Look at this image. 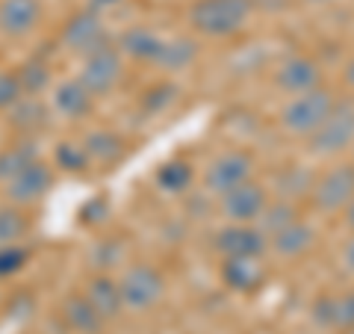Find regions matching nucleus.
I'll use <instances>...</instances> for the list:
<instances>
[{
  "label": "nucleus",
  "mask_w": 354,
  "mask_h": 334,
  "mask_svg": "<svg viewBox=\"0 0 354 334\" xmlns=\"http://www.w3.org/2000/svg\"><path fill=\"white\" fill-rule=\"evenodd\" d=\"M254 15V0H192L186 21L195 36L230 39L245 30Z\"/></svg>",
  "instance_id": "f257e3e1"
},
{
  "label": "nucleus",
  "mask_w": 354,
  "mask_h": 334,
  "mask_svg": "<svg viewBox=\"0 0 354 334\" xmlns=\"http://www.w3.org/2000/svg\"><path fill=\"white\" fill-rule=\"evenodd\" d=\"M334 104H337V95L330 92L325 83L310 89V92L290 95L286 98V104L281 107V113H278V125H281L283 133H290V137L307 139L310 133H313L330 116Z\"/></svg>",
  "instance_id": "f03ea898"
},
{
  "label": "nucleus",
  "mask_w": 354,
  "mask_h": 334,
  "mask_svg": "<svg viewBox=\"0 0 354 334\" xmlns=\"http://www.w3.org/2000/svg\"><path fill=\"white\" fill-rule=\"evenodd\" d=\"M354 146V95L337 98L330 116L307 137V154L319 160H339Z\"/></svg>",
  "instance_id": "7ed1b4c3"
},
{
  "label": "nucleus",
  "mask_w": 354,
  "mask_h": 334,
  "mask_svg": "<svg viewBox=\"0 0 354 334\" xmlns=\"http://www.w3.org/2000/svg\"><path fill=\"white\" fill-rule=\"evenodd\" d=\"M121 287V302H124V314H151L153 308L162 302L165 296V275L160 266L136 261L127 263L118 275Z\"/></svg>",
  "instance_id": "20e7f679"
},
{
  "label": "nucleus",
  "mask_w": 354,
  "mask_h": 334,
  "mask_svg": "<svg viewBox=\"0 0 354 334\" xmlns=\"http://www.w3.org/2000/svg\"><path fill=\"white\" fill-rule=\"evenodd\" d=\"M354 198V160H334L328 169L316 172L307 202L325 216H337Z\"/></svg>",
  "instance_id": "39448f33"
},
{
  "label": "nucleus",
  "mask_w": 354,
  "mask_h": 334,
  "mask_svg": "<svg viewBox=\"0 0 354 334\" xmlns=\"http://www.w3.org/2000/svg\"><path fill=\"white\" fill-rule=\"evenodd\" d=\"M127 74V57L115 48V42L104 44L92 53H86L80 60V71H77V80H80L95 98L115 92Z\"/></svg>",
  "instance_id": "423d86ee"
},
{
  "label": "nucleus",
  "mask_w": 354,
  "mask_h": 334,
  "mask_svg": "<svg viewBox=\"0 0 354 334\" xmlns=\"http://www.w3.org/2000/svg\"><path fill=\"white\" fill-rule=\"evenodd\" d=\"M254 166H257V160H254L248 151L227 148V151L216 154V157L207 163V169H204V189H207V195L218 198V195L230 193L234 186L251 181V177H254Z\"/></svg>",
  "instance_id": "0eeeda50"
},
{
  "label": "nucleus",
  "mask_w": 354,
  "mask_h": 334,
  "mask_svg": "<svg viewBox=\"0 0 354 334\" xmlns=\"http://www.w3.org/2000/svg\"><path fill=\"white\" fill-rule=\"evenodd\" d=\"M272 202L269 189H266L260 181H245L234 186L230 193L216 198V213L225 222H245V225H257V219L263 216L266 204Z\"/></svg>",
  "instance_id": "6e6552de"
},
{
  "label": "nucleus",
  "mask_w": 354,
  "mask_h": 334,
  "mask_svg": "<svg viewBox=\"0 0 354 334\" xmlns=\"http://www.w3.org/2000/svg\"><path fill=\"white\" fill-rule=\"evenodd\" d=\"M218 278L227 290L239 296H257L272 278V266L266 254H245V258H221Z\"/></svg>",
  "instance_id": "1a4fd4ad"
},
{
  "label": "nucleus",
  "mask_w": 354,
  "mask_h": 334,
  "mask_svg": "<svg viewBox=\"0 0 354 334\" xmlns=\"http://www.w3.org/2000/svg\"><path fill=\"white\" fill-rule=\"evenodd\" d=\"M59 42L62 48L74 53V57H86V53H92L97 48H104L109 44V33H106V24H104V15L92 12V9H80V12H74L68 21H65V27L59 33Z\"/></svg>",
  "instance_id": "9d476101"
},
{
  "label": "nucleus",
  "mask_w": 354,
  "mask_h": 334,
  "mask_svg": "<svg viewBox=\"0 0 354 334\" xmlns=\"http://www.w3.org/2000/svg\"><path fill=\"white\" fill-rule=\"evenodd\" d=\"M53 177H57V169H53L50 163L32 160L27 169H21L12 181L3 184V195H6L9 204L32 207L53 189Z\"/></svg>",
  "instance_id": "9b49d317"
},
{
  "label": "nucleus",
  "mask_w": 354,
  "mask_h": 334,
  "mask_svg": "<svg viewBox=\"0 0 354 334\" xmlns=\"http://www.w3.org/2000/svg\"><path fill=\"white\" fill-rule=\"evenodd\" d=\"M274 86L283 95H298L310 92V89L322 86V62L310 53H286V57L274 65Z\"/></svg>",
  "instance_id": "f8f14e48"
},
{
  "label": "nucleus",
  "mask_w": 354,
  "mask_h": 334,
  "mask_svg": "<svg viewBox=\"0 0 354 334\" xmlns=\"http://www.w3.org/2000/svg\"><path fill=\"white\" fill-rule=\"evenodd\" d=\"M213 252L218 258H245V254H266L269 237L257 225L245 222H225V228L213 234Z\"/></svg>",
  "instance_id": "ddd939ff"
},
{
  "label": "nucleus",
  "mask_w": 354,
  "mask_h": 334,
  "mask_svg": "<svg viewBox=\"0 0 354 334\" xmlns=\"http://www.w3.org/2000/svg\"><path fill=\"white\" fill-rule=\"evenodd\" d=\"M97 98L88 92V89L77 80V77H68V80H59L50 86L48 95V107L50 116H57L62 121H83L92 116Z\"/></svg>",
  "instance_id": "4468645a"
},
{
  "label": "nucleus",
  "mask_w": 354,
  "mask_h": 334,
  "mask_svg": "<svg viewBox=\"0 0 354 334\" xmlns=\"http://www.w3.org/2000/svg\"><path fill=\"white\" fill-rule=\"evenodd\" d=\"M316 240H319L316 225L301 216V219H295L292 225L278 231L274 237H269V252L281 261H298V258H304V254L313 252Z\"/></svg>",
  "instance_id": "2eb2a0df"
},
{
  "label": "nucleus",
  "mask_w": 354,
  "mask_h": 334,
  "mask_svg": "<svg viewBox=\"0 0 354 334\" xmlns=\"http://www.w3.org/2000/svg\"><path fill=\"white\" fill-rule=\"evenodd\" d=\"M41 21V0H0V33L6 39H24Z\"/></svg>",
  "instance_id": "dca6fc26"
},
{
  "label": "nucleus",
  "mask_w": 354,
  "mask_h": 334,
  "mask_svg": "<svg viewBox=\"0 0 354 334\" xmlns=\"http://www.w3.org/2000/svg\"><path fill=\"white\" fill-rule=\"evenodd\" d=\"M86 299L92 302V308L104 317V322H113L124 314V302H121V287L118 278L113 272H95L83 287Z\"/></svg>",
  "instance_id": "f3484780"
},
{
  "label": "nucleus",
  "mask_w": 354,
  "mask_h": 334,
  "mask_svg": "<svg viewBox=\"0 0 354 334\" xmlns=\"http://www.w3.org/2000/svg\"><path fill=\"white\" fill-rule=\"evenodd\" d=\"M162 44H165V39L160 33H153L151 27H130L115 39V48L124 53L127 60L142 62V65H157Z\"/></svg>",
  "instance_id": "a211bd4d"
},
{
  "label": "nucleus",
  "mask_w": 354,
  "mask_h": 334,
  "mask_svg": "<svg viewBox=\"0 0 354 334\" xmlns=\"http://www.w3.org/2000/svg\"><path fill=\"white\" fill-rule=\"evenodd\" d=\"M59 314H62L65 328L74 331V334H101V328L106 326L104 317L92 308V302L86 299L83 290H77V293H68V296H65V299H62Z\"/></svg>",
  "instance_id": "6ab92c4d"
},
{
  "label": "nucleus",
  "mask_w": 354,
  "mask_h": 334,
  "mask_svg": "<svg viewBox=\"0 0 354 334\" xmlns=\"http://www.w3.org/2000/svg\"><path fill=\"white\" fill-rule=\"evenodd\" d=\"M313 319L322 322L330 331H351L354 328V290H342L334 296L316 299Z\"/></svg>",
  "instance_id": "aec40b11"
},
{
  "label": "nucleus",
  "mask_w": 354,
  "mask_h": 334,
  "mask_svg": "<svg viewBox=\"0 0 354 334\" xmlns=\"http://www.w3.org/2000/svg\"><path fill=\"white\" fill-rule=\"evenodd\" d=\"M83 146L88 151L92 166H104V169L118 166L127 154V142L121 139L115 130H88L83 137Z\"/></svg>",
  "instance_id": "412c9836"
},
{
  "label": "nucleus",
  "mask_w": 354,
  "mask_h": 334,
  "mask_svg": "<svg viewBox=\"0 0 354 334\" xmlns=\"http://www.w3.org/2000/svg\"><path fill=\"white\" fill-rule=\"evenodd\" d=\"M316 181V172L307 169L301 163H292V166H283L274 177V198H286V202H307L310 189H313Z\"/></svg>",
  "instance_id": "4be33fe9"
},
{
  "label": "nucleus",
  "mask_w": 354,
  "mask_h": 334,
  "mask_svg": "<svg viewBox=\"0 0 354 334\" xmlns=\"http://www.w3.org/2000/svg\"><path fill=\"white\" fill-rule=\"evenodd\" d=\"M201 57V44L189 36H177V39H165L162 53L157 60V69L162 71H189L192 65Z\"/></svg>",
  "instance_id": "5701e85b"
},
{
  "label": "nucleus",
  "mask_w": 354,
  "mask_h": 334,
  "mask_svg": "<svg viewBox=\"0 0 354 334\" xmlns=\"http://www.w3.org/2000/svg\"><path fill=\"white\" fill-rule=\"evenodd\" d=\"M48 116H50L48 104H41L39 98H32V95H24L12 109H9V125H12L18 133H24V137H32V133H39L44 125H48Z\"/></svg>",
  "instance_id": "b1692460"
},
{
  "label": "nucleus",
  "mask_w": 354,
  "mask_h": 334,
  "mask_svg": "<svg viewBox=\"0 0 354 334\" xmlns=\"http://www.w3.org/2000/svg\"><path fill=\"white\" fill-rule=\"evenodd\" d=\"M153 181H157V186L162 189V193L180 195L195 184V169H192L189 160H180V157L165 160V163H160V169L153 172Z\"/></svg>",
  "instance_id": "393cba45"
},
{
  "label": "nucleus",
  "mask_w": 354,
  "mask_h": 334,
  "mask_svg": "<svg viewBox=\"0 0 354 334\" xmlns=\"http://www.w3.org/2000/svg\"><path fill=\"white\" fill-rule=\"evenodd\" d=\"M295 219H301V207L298 202H286V198H272L266 204L263 216L257 219V228L266 234V237H274L278 231H283L286 225H292Z\"/></svg>",
  "instance_id": "a878e982"
},
{
  "label": "nucleus",
  "mask_w": 354,
  "mask_h": 334,
  "mask_svg": "<svg viewBox=\"0 0 354 334\" xmlns=\"http://www.w3.org/2000/svg\"><path fill=\"white\" fill-rule=\"evenodd\" d=\"M32 222L27 216V207L18 204H0V246H12V243H24Z\"/></svg>",
  "instance_id": "bb28decb"
},
{
  "label": "nucleus",
  "mask_w": 354,
  "mask_h": 334,
  "mask_svg": "<svg viewBox=\"0 0 354 334\" xmlns=\"http://www.w3.org/2000/svg\"><path fill=\"white\" fill-rule=\"evenodd\" d=\"M88 151L83 146V139H62L57 148H53V169H59L65 175H83L88 172Z\"/></svg>",
  "instance_id": "cd10ccee"
},
{
  "label": "nucleus",
  "mask_w": 354,
  "mask_h": 334,
  "mask_svg": "<svg viewBox=\"0 0 354 334\" xmlns=\"http://www.w3.org/2000/svg\"><path fill=\"white\" fill-rule=\"evenodd\" d=\"M18 80H21V89H24V95H32V98H39L44 92H50V86H53V74H50V65L39 60V57H32L27 62H21L18 65Z\"/></svg>",
  "instance_id": "c85d7f7f"
},
{
  "label": "nucleus",
  "mask_w": 354,
  "mask_h": 334,
  "mask_svg": "<svg viewBox=\"0 0 354 334\" xmlns=\"http://www.w3.org/2000/svg\"><path fill=\"white\" fill-rule=\"evenodd\" d=\"M32 160H39V154L30 142H12V146H6L3 151H0V186L12 181V177L21 169H27Z\"/></svg>",
  "instance_id": "c756f323"
},
{
  "label": "nucleus",
  "mask_w": 354,
  "mask_h": 334,
  "mask_svg": "<svg viewBox=\"0 0 354 334\" xmlns=\"http://www.w3.org/2000/svg\"><path fill=\"white\" fill-rule=\"evenodd\" d=\"M92 261H95L97 272H109L113 266L124 263V246H121V240H115V237L101 240V243H97V249H95V254H92Z\"/></svg>",
  "instance_id": "7c9ffc66"
},
{
  "label": "nucleus",
  "mask_w": 354,
  "mask_h": 334,
  "mask_svg": "<svg viewBox=\"0 0 354 334\" xmlns=\"http://www.w3.org/2000/svg\"><path fill=\"white\" fill-rule=\"evenodd\" d=\"M30 263V249L24 243H12V246H0V278H12Z\"/></svg>",
  "instance_id": "2f4dec72"
},
{
  "label": "nucleus",
  "mask_w": 354,
  "mask_h": 334,
  "mask_svg": "<svg viewBox=\"0 0 354 334\" xmlns=\"http://www.w3.org/2000/svg\"><path fill=\"white\" fill-rule=\"evenodd\" d=\"M21 98H24V89H21L18 71L15 69L0 71V113H9Z\"/></svg>",
  "instance_id": "473e14b6"
},
{
  "label": "nucleus",
  "mask_w": 354,
  "mask_h": 334,
  "mask_svg": "<svg viewBox=\"0 0 354 334\" xmlns=\"http://www.w3.org/2000/svg\"><path fill=\"white\" fill-rule=\"evenodd\" d=\"M95 204H97V198H92V202H86L80 207V222H86V225H101V222L106 219V213H109V204H104L101 210H97Z\"/></svg>",
  "instance_id": "72a5a7b5"
},
{
  "label": "nucleus",
  "mask_w": 354,
  "mask_h": 334,
  "mask_svg": "<svg viewBox=\"0 0 354 334\" xmlns=\"http://www.w3.org/2000/svg\"><path fill=\"white\" fill-rule=\"evenodd\" d=\"M339 266L346 270V275L354 278V234L342 243V249H339Z\"/></svg>",
  "instance_id": "f704fd0d"
},
{
  "label": "nucleus",
  "mask_w": 354,
  "mask_h": 334,
  "mask_svg": "<svg viewBox=\"0 0 354 334\" xmlns=\"http://www.w3.org/2000/svg\"><path fill=\"white\" fill-rule=\"evenodd\" d=\"M124 0H88L86 9H92V12L97 15H104V12H113V9H118Z\"/></svg>",
  "instance_id": "c9c22d12"
},
{
  "label": "nucleus",
  "mask_w": 354,
  "mask_h": 334,
  "mask_svg": "<svg viewBox=\"0 0 354 334\" xmlns=\"http://www.w3.org/2000/svg\"><path fill=\"white\" fill-rule=\"evenodd\" d=\"M342 80H346V86H348V92L354 95V57L346 62V69H342Z\"/></svg>",
  "instance_id": "e433bc0d"
},
{
  "label": "nucleus",
  "mask_w": 354,
  "mask_h": 334,
  "mask_svg": "<svg viewBox=\"0 0 354 334\" xmlns=\"http://www.w3.org/2000/svg\"><path fill=\"white\" fill-rule=\"evenodd\" d=\"M342 219H346V228H348V231L354 234V198L348 202V207L342 210Z\"/></svg>",
  "instance_id": "4c0bfd02"
},
{
  "label": "nucleus",
  "mask_w": 354,
  "mask_h": 334,
  "mask_svg": "<svg viewBox=\"0 0 354 334\" xmlns=\"http://www.w3.org/2000/svg\"><path fill=\"white\" fill-rule=\"evenodd\" d=\"M310 6H330V3H339V0H304Z\"/></svg>",
  "instance_id": "58836bf2"
},
{
  "label": "nucleus",
  "mask_w": 354,
  "mask_h": 334,
  "mask_svg": "<svg viewBox=\"0 0 354 334\" xmlns=\"http://www.w3.org/2000/svg\"><path fill=\"white\" fill-rule=\"evenodd\" d=\"M351 160H354V146H351Z\"/></svg>",
  "instance_id": "ea45409f"
},
{
  "label": "nucleus",
  "mask_w": 354,
  "mask_h": 334,
  "mask_svg": "<svg viewBox=\"0 0 354 334\" xmlns=\"http://www.w3.org/2000/svg\"><path fill=\"white\" fill-rule=\"evenodd\" d=\"M346 334H354V328H351V331H346Z\"/></svg>",
  "instance_id": "a19ab883"
},
{
  "label": "nucleus",
  "mask_w": 354,
  "mask_h": 334,
  "mask_svg": "<svg viewBox=\"0 0 354 334\" xmlns=\"http://www.w3.org/2000/svg\"><path fill=\"white\" fill-rule=\"evenodd\" d=\"M0 302H3V296H0Z\"/></svg>",
  "instance_id": "79ce46f5"
}]
</instances>
